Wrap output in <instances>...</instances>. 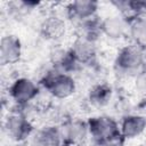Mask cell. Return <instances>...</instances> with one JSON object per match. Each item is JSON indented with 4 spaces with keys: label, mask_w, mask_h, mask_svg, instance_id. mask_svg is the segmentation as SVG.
<instances>
[{
    "label": "cell",
    "mask_w": 146,
    "mask_h": 146,
    "mask_svg": "<svg viewBox=\"0 0 146 146\" xmlns=\"http://www.w3.org/2000/svg\"><path fill=\"white\" fill-rule=\"evenodd\" d=\"M88 127H89V132L91 133L94 139L98 141L99 145L117 139V136L121 133L116 123L111 117H106V116L94 117L89 122Z\"/></svg>",
    "instance_id": "obj_1"
},
{
    "label": "cell",
    "mask_w": 146,
    "mask_h": 146,
    "mask_svg": "<svg viewBox=\"0 0 146 146\" xmlns=\"http://www.w3.org/2000/svg\"><path fill=\"white\" fill-rule=\"evenodd\" d=\"M44 86L47 90L56 98H67L75 90V82L67 73L56 72L46 78Z\"/></svg>",
    "instance_id": "obj_2"
},
{
    "label": "cell",
    "mask_w": 146,
    "mask_h": 146,
    "mask_svg": "<svg viewBox=\"0 0 146 146\" xmlns=\"http://www.w3.org/2000/svg\"><path fill=\"white\" fill-rule=\"evenodd\" d=\"M6 130L11 139L21 141L31 135L32 125L24 115L19 113H15L8 116L6 121Z\"/></svg>",
    "instance_id": "obj_3"
},
{
    "label": "cell",
    "mask_w": 146,
    "mask_h": 146,
    "mask_svg": "<svg viewBox=\"0 0 146 146\" xmlns=\"http://www.w3.org/2000/svg\"><path fill=\"white\" fill-rule=\"evenodd\" d=\"M38 88L35 83L26 78L17 79L9 88V94L11 98L18 104H26L36 96Z\"/></svg>",
    "instance_id": "obj_4"
},
{
    "label": "cell",
    "mask_w": 146,
    "mask_h": 146,
    "mask_svg": "<svg viewBox=\"0 0 146 146\" xmlns=\"http://www.w3.org/2000/svg\"><path fill=\"white\" fill-rule=\"evenodd\" d=\"M143 63V54L136 47L123 48L116 58V66L124 73H130L138 70Z\"/></svg>",
    "instance_id": "obj_5"
},
{
    "label": "cell",
    "mask_w": 146,
    "mask_h": 146,
    "mask_svg": "<svg viewBox=\"0 0 146 146\" xmlns=\"http://www.w3.org/2000/svg\"><path fill=\"white\" fill-rule=\"evenodd\" d=\"M22 54L21 41L14 35H6L0 42V60L3 65L16 63Z\"/></svg>",
    "instance_id": "obj_6"
},
{
    "label": "cell",
    "mask_w": 146,
    "mask_h": 146,
    "mask_svg": "<svg viewBox=\"0 0 146 146\" xmlns=\"http://www.w3.org/2000/svg\"><path fill=\"white\" fill-rule=\"evenodd\" d=\"M88 131H89V127L86 123L80 121H72L65 124L60 133H62V138L66 143L71 144L72 146H75V145H80V143L86 138Z\"/></svg>",
    "instance_id": "obj_7"
},
{
    "label": "cell",
    "mask_w": 146,
    "mask_h": 146,
    "mask_svg": "<svg viewBox=\"0 0 146 146\" xmlns=\"http://www.w3.org/2000/svg\"><path fill=\"white\" fill-rule=\"evenodd\" d=\"M100 29L108 38L119 39L127 33L128 23L121 16H111L100 23Z\"/></svg>",
    "instance_id": "obj_8"
},
{
    "label": "cell",
    "mask_w": 146,
    "mask_h": 146,
    "mask_svg": "<svg viewBox=\"0 0 146 146\" xmlns=\"http://www.w3.org/2000/svg\"><path fill=\"white\" fill-rule=\"evenodd\" d=\"M146 128V119L140 115H129L123 119L120 132L125 138H135L139 136Z\"/></svg>",
    "instance_id": "obj_9"
},
{
    "label": "cell",
    "mask_w": 146,
    "mask_h": 146,
    "mask_svg": "<svg viewBox=\"0 0 146 146\" xmlns=\"http://www.w3.org/2000/svg\"><path fill=\"white\" fill-rule=\"evenodd\" d=\"M62 139V133L57 129L43 128L32 137L31 146H59Z\"/></svg>",
    "instance_id": "obj_10"
},
{
    "label": "cell",
    "mask_w": 146,
    "mask_h": 146,
    "mask_svg": "<svg viewBox=\"0 0 146 146\" xmlns=\"http://www.w3.org/2000/svg\"><path fill=\"white\" fill-rule=\"evenodd\" d=\"M71 52L73 54L74 58L78 62H80V63H88L96 55V49H95V46H94V41L80 36L75 41Z\"/></svg>",
    "instance_id": "obj_11"
},
{
    "label": "cell",
    "mask_w": 146,
    "mask_h": 146,
    "mask_svg": "<svg viewBox=\"0 0 146 146\" xmlns=\"http://www.w3.org/2000/svg\"><path fill=\"white\" fill-rule=\"evenodd\" d=\"M98 3L90 0H79L74 1L70 5L68 11L70 14L75 17L79 21H86L89 18H92L96 10H97Z\"/></svg>",
    "instance_id": "obj_12"
},
{
    "label": "cell",
    "mask_w": 146,
    "mask_h": 146,
    "mask_svg": "<svg viewBox=\"0 0 146 146\" xmlns=\"http://www.w3.org/2000/svg\"><path fill=\"white\" fill-rule=\"evenodd\" d=\"M41 30L47 38L56 39L59 38L65 31V24L59 17L50 16L47 19H44V22L42 23Z\"/></svg>",
    "instance_id": "obj_13"
},
{
    "label": "cell",
    "mask_w": 146,
    "mask_h": 146,
    "mask_svg": "<svg viewBox=\"0 0 146 146\" xmlns=\"http://www.w3.org/2000/svg\"><path fill=\"white\" fill-rule=\"evenodd\" d=\"M111 97V89L105 84L95 86L89 92V99L94 105L103 106L105 105Z\"/></svg>",
    "instance_id": "obj_14"
},
{
    "label": "cell",
    "mask_w": 146,
    "mask_h": 146,
    "mask_svg": "<svg viewBox=\"0 0 146 146\" xmlns=\"http://www.w3.org/2000/svg\"><path fill=\"white\" fill-rule=\"evenodd\" d=\"M132 38L139 43H146V19L137 17L130 26Z\"/></svg>",
    "instance_id": "obj_15"
},
{
    "label": "cell",
    "mask_w": 146,
    "mask_h": 146,
    "mask_svg": "<svg viewBox=\"0 0 146 146\" xmlns=\"http://www.w3.org/2000/svg\"><path fill=\"white\" fill-rule=\"evenodd\" d=\"M137 88L140 92L146 94V73H143L137 79Z\"/></svg>",
    "instance_id": "obj_16"
},
{
    "label": "cell",
    "mask_w": 146,
    "mask_h": 146,
    "mask_svg": "<svg viewBox=\"0 0 146 146\" xmlns=\"http://www.w3.org/2000/svg\"><path fill=\"white\" fill-rule=\"evenodd\" d=\"M75 146H81V145H75Z\"/></svg>",
    "instance_id": "obj_17"
}]
</instances>
